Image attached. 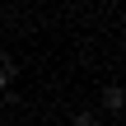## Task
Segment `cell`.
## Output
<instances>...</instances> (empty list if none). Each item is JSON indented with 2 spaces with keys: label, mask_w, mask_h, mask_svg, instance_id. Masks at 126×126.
Returning a JSON list of instances; mask_svg holds the SVG:
<instances>
[{
  "label": "cell",
  "mask_w": 126,
  "mask_h": 126,
  "mask_svg": "<svg viewBox=\"0 0 126 126\" xmlns=\"http://www.w3.org/2000/svg\"><path fill=\"white\" fill-rule=\"evenodd\" d=\"M103 108H108V112H122L126 108V89L122 84H108V89H103Z\"/></svg>",
  "instance_id": "obj_1"
},
{
  "label": "cell",
  "mask_w": 126,
  "mask_h": 126,
  "mask_svg": "<svg viewBox=\"0 0 126 126\" xmlns=\"http://www.w3.org/2000/svg\"><path fill=\"white\" fill-rule=\"evenodd\" d=\"M70 126H98V112H94V108H79V112L70 117Z\"/></svg>",
  "instance_id": "obj_2"
},
{
  "label": "cell",
  "mask_w": 126,
  "mask_h": 126,
  "mask_svg": "<svg viewBox=\"0 0 126 126\" xmlns=\"http://www.w3.org/2000/svg\"><path fill=\"white\" fill-rule=\"evenodd\" d=\"M5 84H9V79H5V75H0V89H5Z\"/></svg>",
  "instance_id": "obj_3"
}]
</instances>
